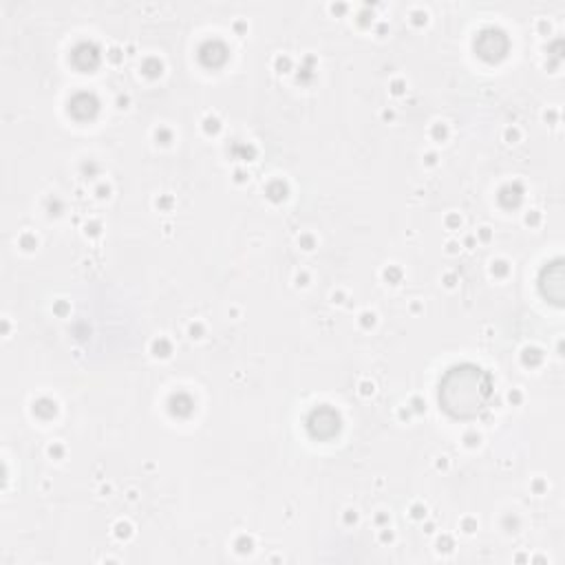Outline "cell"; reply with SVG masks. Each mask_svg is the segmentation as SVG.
Returning <instances> with one entry per match:
<instances>
[{
	"label": "cell",
	"instance_id": "1",
	"mask_svg": "<svg viewBox=\"0 0 565 565\" xmlns=\"http://www.w3.org/2000/svg\"><path fill=\"white\" fill-rule=\"evenodd\" d=\"M490 395V375L472 364L450 369L439 388V399L444 408L455 417H475L488 406Z\"/></svg>",
	"mask_w": 565,
	"mask_h": 565
}]
</instances>
